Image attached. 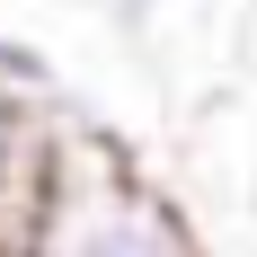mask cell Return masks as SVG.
<instances>
[{
	"label": "cell",
	"instance_id": "3",
	"mask_svg": "<svg viewBox=\"0 0 257 257\" xmlns=\"http://www.w3.org/2000/svg\"><path fill=\"white\" fill-rule=\"evenodd\" d=\"M106 9H115V18H124V27H151L160 9H178V0H106Z\"/></svg>",
	"mask_w": 257,
	"mask_h": 257
},
{
	"label": "cell",
	"instance_id": "2",
	"mask_svg": "<svg viewBox=\"0 0 257 257\" xmlns=\"http://www.w3.org/2000/svg\"><path fill=\"white\" fill-rule=\"evenodd\" d=\"M0 106H62L53 62L36 45H18V36H0Z\"/></svg>",
	"mask_w": 257,
	"mask_h": 257
},
{
	"label": "cell",
	"instance_id": "4",
	"mask_svg": "<svg viewBox=\"0 0 257 257\" xmlns=\"http://www.w3.org/2000/svg\"><path fill=\"white\" fill-rule=\"evenodd\" d=\"M248 204H257V178H248Z\"/></svg>",
	"mask_w": 257,
	"mask_h": 257
},
{
	"label": "cell",
	"instance_id": "1",
	"mask_svg": "<svg viewBox=\"0 0 257 257\" xmlns=\"http://www.w3.org/2000/svg\"><path fill=\"white\" fill-rule=\"evenodd\" d=\"M36 257H204L195 222L160 178L133 169V151L115 133L62 115V151H53V204Z\"/></svg>",
	"mask_w": 257,
	"mask_h": 257
}]
</instances>
